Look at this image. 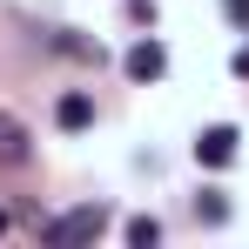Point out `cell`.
I'll use <instances>...</instances> for the list:
<instances>
[{
  "label": "cell",
  "mask_w": 249,
  "mask_h": 249,
  "mask_svg": "<svg viewBox=\"0 0 249 249\" xmlns=\"http://www.w3.org/2000/svg\"><path fill=\"white\" fill-rule=\"evenodd\" d=\"M236 74H243V81H249V47H243V54H236Z\"/></svg>",
  "instance_id": "9"
},
{
  "label": "cell",
  "mask_w": 249,
  "mask_h": 249,
  "mask_svg": "<svg viewBox=\"0 0 249 249\" xmlns=\"http://www.w3.org/2000/svg\"><path fill=\"white\" fill-rule=\"evenodd\" d=\"M196 209H202L209 222H222V215H229V202H222V196H215V189H202V202H196Z\"/></svg>",
  "instance_id": "7"
},
{
  "label": "cell",
  "mask_w": 249,
  "mask_h": 249,
  "mask_svg": "<svg viewBox=\"0 0 249 249\" xmlns=\"http://www.w3.org/2000/svg\"><path fill=\"white\" fill-rule=\"evenodd\" d=\"M128 243H135V249H155V243H162V222H155V215H135V222H128Z\"/></svg>",
  "instance_id": "6"
},
{
  "label": "cell",
  "mask_w": 249,
  "mask_h": 249,
  "mask_svg": "<svg viewBox=\"0 0 249 249\" xmlns=\"http://www.w3.org/2000/svg\"><path fill=\"white\" fill-rule=\"evenodd\" d=\"M101 229H108V209H101V202L68 209V215H54V222H47V249H81V243H94Z\"/></svg>",
  "instance_id": "1"
},
{
  "label": "cell",
  "mask_w": 249,
  "mask_h": 249,
  "mask_svg": "<svg viewBox=\"0 0 249 249\" xmlns=\"http://www.w3.org/2000/svg\"><path fill=\"white\" fill-rule=\"evenodd\" d=\"M54 122H61V128H88V122H94V101H88V94H61Z\"/></svg>",
  "instance_id": "5"
},
{
  "label": "cell",
  "mask_w": 249,
  "mask_h": 249,
  "mask_svg": "<svg viewBox=\"0 0 249 249\" xmlns=\"http://www.w3.org/2000/svg\"><path fill=\"white\" fill-rule=\"evenodd\" d=\"M20 162H27V128L0 108V168H20Z\"/></svg>",
  "instance_id": "4"
},
{
  "label": "cell",
  "mask_w": 249,
  "mask_h": 249,
  "mask_svg": "<svg viewBox=\"0 0 249 249\" xmlns=\"http://www.w3.org/2000/svg\"><path fill=\"white\" fill-rule=\"evenodd\" d=\"M236 142H243V135H236L229 122L202 128V135H196V162H202V168H229V162H236Z\"/></svg>",
  "instance_id": "2"
},
{
  "label": "cell",
  "mask_w": 249,
  "mask_h": 249,
  "mask_svg": "<svg viewBox=\"0 0 249 249\" xmlns=\"http://www.w3.org/2000/svg\"><path fill=\"white\" fill-rule=\"evenodd\" d=\"M0 236H7V209H0Z\"/></svg>",
  "instance_id": "10"
},
{
  "label": "cell",
  "mask_w": 249,
  "mask_h": 249,
  "mask_svg": "<svg viewBox=\"0 0 249 249\" xmlns=\"http://www.w3.org/2000/svg\"><path fill=\"white\" fill-rule=\"evenodd\" d=\"M222 14H229L236 27H249V0H222Z\"/></svg>",
  "instance_id": "8"
},
{
  "label": "cell",
  "mask_w": 249,
  "mask_h": 249,
  "mask_svg": "<svg viewBox=\"0 0 249 249\" xmlns=\"http://www.w3.org/2000/svg\"><path fill=\"white\" fill-rule=\"evenodd\" d=\"M128 74H135V81H162V74H168V54H162L155 41L128 47Z\"/></svg>",
  "instance_id": "3"
}]
</instances>
